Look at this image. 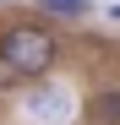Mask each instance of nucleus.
I'll return each mask as SVG.
<instances>
[{"label": "nucleus", "mask_w": 120, "mask_h": 125, "mask_svg": "<svg viewBox=\"0 0 120 125\" xmlns=\"http://www.w3.org/2000/svg\"><path fill=\"white\" fill-rule=\"evenodd\" d=\"M27 114H33V120H66V114H71V98L60 93V87H38V93L27 98Z\"/></svg>", "instance_id": "nucleus-2"}, {"label": "nucleus", "mask_w": 120, "mask_h": 125, "mask_svg": "<svg viewBox=\"0 0 120 125\" xmlns=\"http://www.w3.org/2000/svg\"><path fill=\"white\" fill-rule=\"evenodd\" d=\"M49 11H60V16H82L87 11V0H44Z\"/></svg>", "instance_id": "nucleus-3"}, {"label": "nucleus", "mask_w": 120, "mask_h": 125, "mask_svg": "<svg viewBox=\"0 0 120 125\" xmlns=\"http://www.w3.org/2000/svg\"><path fill=\"white\" fill-rule=\"evenodd\" d=\"M109 11H115V16H120V6H109Z\"/></svg>", "instance_id": "nucleus-4"}, {"label": "nucleus", "mask_w": 120, "mask_h": 125, "mask_svg": "<svg viewBox=\"0 0 120 125\" xmlns=\"http://www.w3.org/2000/svg\"><path fill=\"white\" fill-rule=\"evenodd\" d=\"M0 60H6L16 76H38V71H49V60H55V38L44 27H11L6 44H0Z\"/></svg>", "instance_id": "nucleus-1"}]
</instances>
